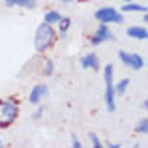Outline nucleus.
I'll use <instances>...</instances> for the list:
<instances>
[{
    "mask_svg": "<svg viewBox=\"0 0 148 148\" xmlns=\"http://www.w3.org/2000/svg\"><path fill=\"white\" fill-rule=\"evenodd\" d=\"M135 131H137V133H143V135H145L146 131H148V120H146V118H143L141 122H139V126H137V130H135Z\"/></svg>",
    "mask_w": 148,
    "mask_h": 148,
    "instance_id": "15",
    "label": "nucleus"
},
{
    "mask_svg": "<svg viewBox=\"0 0 148 148\" xmlns=\"http://www.w3.org/2000/svg\"><path fill=\"white\" fill-rule=\"evenodd\" d=\"M58 21H60V13H58V11H49V13H45V23L53 25V23H58Z\"/></svg>",
    "mask_w": 148,
    "mask_h": 148,
    "instance_id": "13",
    "label": "nucleus"
},
{
    "mask_svg": "<svg viewBox=\"0 0 148 148\" xmlns=\"http://www.w3.org/2000/svg\"><path fill=\"white\" fill-rule=\"evenodd\" d=\"M47 94H49V88L45 86V84H38V86H34L32 92H30V103H38V101L43 99Z\"/></svg>",
    "mask_w": 148,
    "mask_h": 148,
    "instance_id": "7",
    "label": "nucleus"
},
{
    "mask_svg": "<svg viewBox=\"0 0 148 148\" xmlns=\"http://www.w3.org/2000/svg\"><path fill=\"white\" fill-rule=\"evenodd\" d=\"M4 146V143H2V139H0V148H2Z\"/></svg>",
    "mask_w": 148,
    "mask_h": 148,
    "instance_id": "20",
    "label": "nucleus"
},
{
    "mask_svg": "<svg viewBox=\"0 0 148 148\" xmlns=\"http://www.w3.org/2000/svg\"><path fill=\"white\" fill-rule=\"evenodd\" d=\"M71 145H73V148H81V143H79V139H77L75 135H71Z\"/></svg>",
    "mask_w": 148,
    "mask_h": 148,
    "instance_id": "18",
    "label": "nucleus"
},
{
    "mask_svg": "<svg viewBox=\"0 0 148 148\" xmlns=\"http://www.w3.org/2000/svg\"><path fill=\"white\" fill-rule=\"evenodd\" d=\"M90 141H92V146H96V148L101 146V141L98 139V135H96V133H90Z\"/></svg>",
    "mask_w": 148,
    "mask_h": 148,
    "instance_id": "16",
    "label": "nucleus"
},
{
    "mask_svg": "<svg viewBox=\"0 0 148 148\" xmlns=\"http://www.w3.org/2000/svg\"><path fill=\"white\" fill-rule=\"evenodd\" d=\"M127 36L145 41L148 38V32H146V28H143V26H130V28H127Z\"/></svg>",
    "mask_w": 148,
    "mask_h": 148,
    "instance_id": "10",
    "label": "nucleus"
},
{
    "mask_svg": "<svg viewBox=\"0 0 148 148\" xmlns=\"http://www.w3.org/2000/svg\"><path fill=\"white\" fill-rule=\"evenodd\" d=\"M146 10H148L146 6H139V4H131V2H126L122 6V11H126V13L127 11H141V13H146Z\"/></svg>",
    "mask_w": 148,
    "mask_h": 148,
    "instance_id": "11",
    "label": "nucleus"
},
{
    "mask_svg": "<svg viewBox=\"0 0 148 148\" xmlns=\"http://www.w3.org/2000/svg\"><path fill=\"white\" fill-rule=\"evenodd\" d=\"M17 114H19L17 101L11 98L0 99V127H10L17 120Z\"/></svg>",
    "mask_w": 148,
    "mask_h": 148,
    "instance_id": "2",
    "label": "nucleus"
},
{
    "mask_svg": "<svg viewBox=\"0 0 148 148\" xmlns=\"http://www.w3.org/2000/svg\"><path fill=\"white\" fill-rule=\"evenodd\" d=\"M112 64H107L103 69V77H105V103H107L109 112L116 111V103H114V86H112Z\"/></svg>",
    "mask_w": 148,
    "mask_h": 148,
    "instance_id": "3",
    "label": "nucleus"
},
{
    "mask_svg": "<svg viewBox=\"0 0 148 148\" xmlns=\"http://www.w3.org/2000/svg\"><path fill=\"white\" fill-rule=\"evenodd\" d=\"M107 40H114V36H112V32L107 28V25L101 23L98 32H96L94 38H92V45H99V43H103V41H107Z\"/></svg>",
    "mask_w": 148,
    "mask_h": 148,
    "instance_id": "6",
    "label": "nucleus"
},
{
    "mask_svg": "<svg viewBox=\"0 0 148 148\" xmlns=\"http://www.w3.org/2000/svg\"><path fill=\"white\" fill-rule=\"evenodd\" d=\"M58 25H60V38H66V30L69 28V25H71V21H69L68 17H60V21H58Z\"/></svg>",
    "mask_w": 148,
    "mask_h": 148,
    "instance_id": "12",
    "label": "nucleus"
},
{
    "mask_svg": "<svg viewBox=\"0 0 148 148\" xmlns=\"http://www.w3.org/2000/svg\"><path fill=\"white\" fill-rule=\"evenodd\" d=\"M127 84H130V79H122L118 84H116V88H114V94H120V96H122L124 92H126Z\"/></svg>",
    "mask_w": 148,
    "mask_h": 148,
    "instance_id": "14",
    "label": "nucleus"
},
{
    "mask_svg": "<svg viewBox=\"0 0 148 148\" xmlns=\"http://www.w3.org/2000/svg\"><path fill=\"white\" fill-rule=\"evenodd\" d=\"M60 2H62V4H69V2H71V0H60Z\"/></svg>",
    "mask_w": 148,
    "mask_h": 148,
    "instance_id": "19",
    "label": "nucleus"
},
{
    "mask_svg": "<svg viewBox=\"0 0 148 148\" xmlns=\"http://www.w3.org/2000/svg\"><path fill=\"white\" fill-rule=\"evenodd\" d=\"M8 8H13V6H21L26 8V10H34L36 8V0H4Z\"/></svg>",
    "mask_w": 148,
    "mask_h": 148,
    "instance_id": "9",
    "label": "nucleus"
},
{
    "mask_svg": "<svg viewBox=\"0 0 148 148\" xmlns=\"http://www.w3.org/2000/svg\"><path fill=\"white\" fill-rule=\"evenodd\" d=\"M118 56H120V60L131 69H143V66H145L143 56H139V54H135V53H124V51H120Z\"/></svg>",
    "mask_w": 148,
    "mask_h": 148,
    "instance_id": "5",
    "label": "nucleus"
},
{
    "mask_svg": "<svg viewBox=\"0 0 148 148\" xmlns=\"http://www.w3.org/2000/svg\"><path fill=\"white\" fill-rule=\"evenodd\" d=\"M54 40H56V34H54V28L49 25V23H41L36 28V38H34V47H36L38 53H45L49 47H53Z\"/></svg>",
    "mask_w": 148,
    "mask_h": 148,
    "instance_id": "1",
    "label": "nucleus"
},
{
    "mask_svg": "<svg viewBox=\"0 0 148 148\" xmlns=\"http://www.w3.org/2000/svg\"><path fill=\"white\" fill-rule=\"evenodd\" d=\"M122 2H131V0H122Z\"/></svg>",
    "mask_w": 148,
    "mask_h": 148,
    "instance_id": "21",
    "label": "nucleus"
},
{
    "mask_svg": "<svg viewBox=\"0 0 148 148\" xmlns=\"http://www.w3.org/2000/svg\"><path fill=\"white\" fill-rule=\"evenodd\" d=\"M53 68H54L53 62L47 60V62H45V69H43V73H45V75H51V73H53Z\"/></svg>",
    "mask_w": 148,
    "mask_h": 148,
    "instance_id": "17",
    "label": "nucleus"
},
{
    "mask_svg": "<svg viewBox=\"0 0 148 148\" xmlns=\"http://www.w3.org/2000/svg\"><path fill=\"white\" fill-rule=\"evenodd\" d=\"M94 17L103 25H107V23H124L122 13H118L114 8H99L94 13Z\"/></svg>",
    "mask_w": 148,
    "mask_h": 148,
    "instance_id": "4",
    "label": "nucleus"
},
{
    "mask_svg": "<svg viewBox=\"0 0 148 148\" xmlns=\"http://www.w3.org/2000/svg\"><path fill=\"white\" fill-rule=\"evenodd\" d=\"M81 66L83 68H90V69H98L99 68V58L94 53H88L81 58Z\"/></svg>",
    "mask_w": 148,
    "mask_h": 148,
    "instance_id": "8",
    "label": "nucleus"
}]
</instances>
